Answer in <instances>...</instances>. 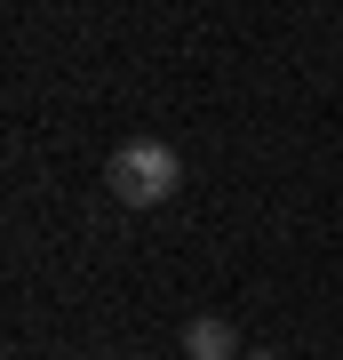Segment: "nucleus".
Listing matches in <instances>:
<instances>
[{"label":"nucleus","mask_w":343,"mask_h":360,"mask_svg":"<svg viewBox=\"0 0 343 360\" xmlns=\"http://www.w3.org/2000/svg\"><path fill=\"white\" fill-rule=\"evenodd\" d=\"M104 184H112V200H128V208H160V200L184 184V160H176V144L136 136V144H120V153H112Z\"/></svg>","instance_id":"f257e3e1"},{"label":"nucleus","mask_w":343,"mask_h":360,"mask_svg":"<svg viewBox=\"0 0 343 360\" xmlns=\"http://www.w3.org/2000/svg\"><path fill=\"white\" fill-rule=\"evenodd\" d=\"M248 360H280V352H248Z\"/></svg>","instance_id":"7ed1b4c3"},{"label":"nucleus","mask_w":343,"mask_h":360,"mask_svg":"<svg viewBox=\"0 0 343 360\" xmlns=\"http://www.w3.org/2000/svg\"><path fill=\"white\" fill-rule=\"evenodd\" d=\"M184 352L191 360H231V352H240V328H231L224 312H191V321H184Z\"/></svg>","instance_id":"f03ea898"}]
</instances>
